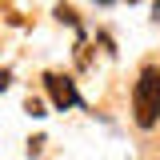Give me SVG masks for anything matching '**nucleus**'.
I'll list each match as a JSON object with an SVG mask.
<instances>
[{
	"label": "nucleus",
	"instance_id": "obj_1",
	"mask_svg": "<svg viewBox=\"0 0 160 160\" xmlns=\"http://www.w3.org/2000/svg\"><path fill=\"white\" fill-rule=\"evenodd\" d=\"M132 116L140 128H152L160 120V68H144L132 88Z\"/></svg>",
	"mask_w": 160,
	"mask_h": 160
},
{
	"label": "nucleus",
	"instance_id": "obj_2",
	"mask_svg": "<svg viewBox=\"0 0 160 160\" xmlns=\"http://www.w3.org/2000/svg\"><path fill=\"white\" fill-rule=\"evenodd\" d=\"M44 88H48V96H52V104H56L60 112H64V108H76V104H80V92H76V84H72V76L44 72Z\"/></svg>",
	"mask_w": 160,
	"mask_h": 160
},
{
	"label": "nucleus",
	"instance_id": "obj_3",
	"mask_svg": "<svg viewBox=\"0 0 160 160\" xmlns=\"http://www.w3.org/2000/svg\"><path fill=\"white\" fill-rule=\"evenodd\" d=\"M56 20H60V24H72V28L80 24V16H76V8H72V4H56Z\"/></svg>",
	"mask_w": 160,
	"mask_h": 160
},
{
	"label": "nucleus",
	"instance_id": "obj_4",
	"mask_svg": "<svg viewBox=\"0 0 160 160\" xmlns=\"http://www.w3.org/2000/svg\"><path fill=\"white\" fill-rule=\"evenodd\" d=\"M24 108H28V116H44V100H36V96H28Z\"/></svg>",
	"mask_w": 160,
	"mask_h": 160
},
{
	"label": "nucleus",
	"instance_id": "obj_5",
	"mask_svg": "<svg viewBox=\"0 0 160 160\" xmlns=\"http://www.w3.org/2000/svg\"><path fill=\"white\" fill-rule=\"evenodd\" d=\"M8 84H12V72H8V68H0V92H4Z\"/></svg>",
	"mask_w": 160,
	"mask_h": 160
},
{
	"label": "nucleus",
	"instance_id": "obj_6",
	"mask_svg": "<svg viewBox=\"0 0 160 160\" xmlns=\"http://www.w3.org/2000/svg\"><path fill=\"white\" fill-rule=\"evenodd\" d=\"M96 4H112V0H96Z\"/></svg>",
	"mask_w": 160,
	"mask_h": 160
},
{
	"label": "nucleus",
	"instance_id": "obj_7",
	"mask_svg": "<svg viewBox=\"0 0 160 160\" xmlns=\"http://www.w3.org/2000/svg\"><path fill=\"white\" fill-rule=\"evenodd\" d=\"M156 16H160V0H156Z\"/></svg>",
	"mask_w": 160,
	"mask_h": 160
}]
</instances>
